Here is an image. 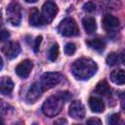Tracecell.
<instances>
[{
    "label": "cell",
    "instance_id": "obj_19",
    "mask_svg": "<svg viewBox=\"0 0 125 125\" xmlns=\"http://www.w3.org/2000/svg\"><path fill=\"white\" fill-rule=\"evenodd\" d=\"M14 111V107L6 103L4 100L0 99V115H7Z\"/></svg>",
    "mask_w": 125,
    "mask_h": 125
},
{
    "label": "cell",
    "instance_id": "obj_22",
    "mask_svg": "<svg viewBox=\"0 0 125 125\" xmlns=\"http://www.w3.org/2000/svg\"><path fill=\"white\" fill-rule=\"evenodd\" d=\"M76 51V46L73 43H67L64 46V53L67 56H72Z\"/></svg>",
    "mask_w": 125,
    "mask_h": 125
},
{
    "label": "cell",
    "instance_id": "obj_30",
    "mask_svg": "<svg viewBox=\"0 0 125 125\" xmlns=\"http://www.w3.org/2000/svg\"><path fill=\"white\" fill-rule=\"evenodd\" d=\"M25 2H27V3H34V2H36L37 0H24Z\"/></svg>",
    "mask_w": 125,
    "mask_h": 125
},
{
    "label": "cell",
    "instance_id": "obj_8",
    "mask_svg": "<svg viewBox=\"0 0 125 125\" xmlns=\"http://www.w3.org/2000/svg\"><path fill=\"white\" fill-rule=\"evenodd\" d=\"M2 52L9 60H13V59L17 58L19 56V54L21 53V46H20L19 42L12 41L2 48Z\"/></svg>",
    "mask_w": 125,
    "mask_h": 125
},
{
    "label": "cell",
    "instance_id": "obj_1",
    "mask_svg": "<svg viewBox=\"0 0 125 125\" xmlns=\"http://www.w3.org/2000/svg\"><path fill=\"white\" fill-rule=\"evenodd\" d=\"M98 70L97 63L89 58H80L71 65V72L79 80H87Z\"/></svg>",
    "mask_w": 125,
    "mask_h": 125
},
{
    "label": "cell",
    "instance_id": "obj_9",
    "mask_svg": "<svg viewBox=\"0 0 125 125\" xmlns=\"http://www.w3.org/2000/svg\"><path fill=\"white\" fill-rule=\"evenodd\" d=\"M43 92H44V90L42 89L40 83L36 82V83L32 84L26 93V101L29 103H35L41 97Z\"/></svg>",
    "mask_w": 125,
    "mask_h": 125
},
{
    "label": "cell",
    "instance_id": "obj_23",
    "mask_svg": "<svg viewBox=\"0 0 125 125\" xmlns=\"http://www.w3.org/2000/svg\"><path fill=\"white\" fill-rule=\"evenodd\" d=\"M119 119H120L119 114L114 113V114H111V115L108 117V119H107V123L110 124V125H115V124H117V123L119 122Z\"/></svg>",
    "mask_w": 125,
    "mask_h": 125
},
{
    "label": "cell",
    "instance_id": "obj_11",
    "mask_svg": "<svg viewBox=\"0 0 125 125\" xmlns=\"http://www.w3.org/2000/svg\"><path fill=\"white\" fill-rule=\"evenodd\" d=\"M103 26L108 32L113 31L119 26V20L112 15H105L103 19Z\"/></svg>",
    "mask_w": 125,
    "mask_h": 125
},
{
    "label": "cell",
    "instance_id": "obj_24",
    "mask_svg": "<svg viewBox=\"0 0 125 125\" xmlns=\"http://www.w3.org/2000/svg\"><path fill=\"white\" fill-rule=\"evenodd\" d=\"M83 9H84V11H86V12H88V13H92V12L95 11L96 6H95V4H94L93 2H87L86 4H84Z\"/></svg>",
    "mask_w": 125,
    "mask_h": 125
},
{
    "label": "cell",
    "instance_id": "obj_31",
    "mask_svg": "<svg viewBox=\"0 0 125 125\" xmlns=\"http://www.w3.org/2000/svg\"><path fill=\"white\" fill-rule=\"evenodd\" d=\"M0 123H3V121H2V120H0Z\"/></svg>",
    "mask_w": 125,
    "mask_h": 125
},
{
    "label": "cell",
    "instance_id": "obj_16",
    "mask_svg": "<svg viewBox=\"0 0 125 125\" xmlns=\"http://www.w3.org/2000/svg\"><path fill=\"white\" fill-rule=\"evenodd\" d=\"M110 80L117 85H123L125 82V73L123 69H116L111 72Z\"/></svg>",
    "mask_w": 125,
    "mask_h": 125
},
{
    "label": "cell",
    "instance_id": "obj_21",
    "mask_svg": "<svg viewBox=\"0 0 125 125\" xmlns=\"http://www.w3.org/2000/svg\"><path fill=\"white\" fill-rule=\"evenodd\" d=\"M105 61H106V63L109 64V65H115L119 62V56L116 53L112 52V53H110V54L107 55Z\"/></svg>",
    "mask_w": 125,
    "mask_h": 125
},
{
    "label": "cell",
    "instance_id": "obj_7",
    "mask_svg": "<svg viewBox=\"0 0 125 125\" xmlns=\"http://www.w3.org/2000/svg\"><path fill=\"white\" fill-rule=\"evenodd\" d=\"M68 114L71 118L76 120H82L85 117V107L80 101H73L68 108Z\"/></svg>",
    "mask_w": 125,
    "mask_h": 125
},
{
    "label": "cell",
    "instance_id": "obj_6",
    "mask_svg": "<svg viewBox=\"0 0 125 125\" xmlns=\"http://www.w3.org/2000/svg\"><path fill=\"white\" fill-rule=\"evenodd\" d=\"M58 11H59L58 6L54 2H51V1L46 2L42 7V14H41L45 23L51 22L57 16Z\"/></svg>",
    "mask_w": 125,
    "mask_h": 125
},
{
    "label": "cell",
    "instance_id": "obj_5",
    "mask_svg": "<svg viewBox=\"0 0 125 125\" xmlns=\"http://www.w3.org/2000/svg\"><path fill=\"white\" fill-rule=\"evenodd\" d=\"M62 80V75L59 72H46L41 76L40 85L44 91L57 86Z\"/></svg>",
    "mask_w": 125,
    "mask_h": 125
},
{
    "label": "cell",
    "instance_id": "obj_2",
    "mask_svg": "<svg viewBox=\"0 0 125 125\" xmlns=\"http://www.w3.org/2000/svg\"><path fill=\"white\" fill-rule=\"evenodd\" d=\"M63 100L60 96H51L44 102L42 105V111L45 115L53 117L61 112Z\"/></svg>",
    "mask_w": 125,
    "mask_h": 125
},
{
    "label": "cell",
    "instance_id": "obj_20",
    "mask_svg": "<svg viewBox=\"0 0 125 125\" xmlns=\"http://www.w3.org/2000/svg\"><path fill=\"white\" fill-rule=\"evenodd\" d=\"M58 57H59V46L58 44H53L48 51V59L54 62L58 59Z\"/></svg>",
    "mask_w": 125,
    "mask_h": 125
},
{
    "label": "cell",
    "instance_id": "obj_17",
    "mask_svg": "<svg viewBox=\"0 0 125 125\" xmlns=\"http://www.w3.org/2000/svg\"><path fill=\"white\" fill-rule=\"evenodd\" d=\"M86 44H87L90 48H92V49H94V50H96V51H98V52L104 51V47H105L104 42L102 39H100V38H95V39L89 40V41L86 42Z\"/></svg>",
    "mask_w": 125,
    "mask_h": 125
},
{
    "label": "cell",
    "instance_id": "obj_28",
    "mask_svg": "<svg viewBox=\"0 0 125 125\" xmlns=\"http://www.w3.org/2000/svg\"><path fill=\"white\" fill-rule=\"evenodd\" d=\"M3 66H4V62H3V59H2V57L0 56V70L3 68Z\"/></svg>",
    "mask_w": 125,
    "mask_h": 125
},
{
    "label": "cell",
    "instance_id": "obj_29",
    "mask_svg": "<svg viewBox=\"0 0 125 125\" xmlns=\"http://www.w3.org/2000/svg\"><path fill=\"white\" fill-rule=\"evenodd\" d=\"M55 123H56V124H58V123H66V120H64V119H60V120H57Z\"/></svg>",
    "mask_w": 125,
    "mask_h": 125
},
{
    "label": "cell",
    "instance_id": "obj_14",
    "mask_svg": "<svg viewBox=\"0 0 125 125\" xmlns=\"http://www.w3.org/2000/svg\"><path fill=\"white\" fill-rule=\"evenodd\" d=\"M89 106L92 111L96 113H101L104 110V104L103 100H101L98 97H91L89 99Z\"/></svg>",
    "mask_w": 125,
    "mask_h": 125
},
{
    "label": "cell",
    "instance_id": "obj_27",
    "mask_svg": "<svg viewBox=\"0 0 125 125\" xmlns=\"http://www.w3.org/2000/svg\"><path fill=\"white\" fill-rule=\"evenodd\" d=\"M41 41H42V36H38V37H36V39H35V43H34V48H33V50H34L35 53L38 52Z\"/></svg>",
    "mask_w": 125,
    "mask_h": 125
},
{
    "label": "cell",
    "instance_id": "obj_18",
    "mask_svg": "<svg viewBox=\"0 0 125 125\" xmlns=\"http://www.w3.org/2000/svg\"><path fill=\"white\" fill-rule=\"evenodd\" d=\"M96 91L100 94V95H107L110 91V88L107 84V82L105 80H102L100 81L97 86H96Z\"/></svg>",
    "mask_w": 125,
    "mask_h": 125
},
{
    "label": "cell",
    "instance_id": "obj_15",
    "mask_svg": "<svg viewBox=\"0 0 125 125\" xmlns=\"http://www.w3.org/2000/svg\"><path fill=\"white\" fill-rule=\"evenodd\" d=\"M82 24H83L85 31L88 34H93L97 30V23H96V20L94 18H91V17L84 18L82 20Z\"/></svg>",
    "mask_w": 125,
    "mask_h": 125
},
{
    "label": "cell",
    "instance_id": "obj_10",
    "mask_svg": "<svg viewBox=\"0 0 125 125\" xmlns=\"http://www.w3.org/2000/svg\"><path fill=\"white\" fill-rule=\"evenodd\" d=\"M32 62L29 60H24L22 62H21L17 66H16V73L21 77V78H26L28 77V75L31 72L32 69Z\"/></svg>",
    "mask_w": 125,
    "mask_h": 125
},
{
    "label": "cell",
    "instance_id": "obj_12",
    "mask_svg": "<svg viewBox=\"0 0 125 125\" xmlns=\"http://www.w3.org/2000/svg\"><path fill=\"white\" fill-rule=\"evenodd\" d=\"M14 82L8 76H3L0 78V94L4 96H9L13 92Z\"/></svg>",
    "mask_w": 125,
    "mask_h": 125
},
{
    "label": "cell",
    "instance_id": "obj_3",
    "mask_svg": "<svg viewBox=\"0 0 125 125\" xmlns=\"http://www.w3.org/2000/svg\"><path fill=\"white\" fill-rule=\"evenodd\" d=\"M58 31L61 35L66 37L76 36L79 34L77 23L72 18H65L64 20H62L58 26Z\"/></svg>",
    "mask_w": 125,
    "mask_h": 125
},
{
    "label": "cell",
    "instance_id": "obj_4",
    "mask_svg": "<svg viewBox=\"0 0 125 125\" xmlns=\"http://www.w3.org/2000/svg\"><path fill=\"white\" fill-rule=\"evenodd\" d=\"M6 14H7V20L11 24L15 26L20 25L21 21V8L19 3L15 1L11 2L7 6Z\"/></svg>",
    "mask_w": 125,
    "mask_h": 125
},
{
    "label": "cell",
    "instance_id": "obj_13",
    "mask_svg": "<svg viewBox=\"0 0 125 125\" xmlns=\"http://www.w3.org/2000/svg\"><path fill=\"white\" fill-rule=\"evenodd\" d=\"M29 23L32 26H41L45 24L42 15L36 8H31L29 12Z\"/></svg>",
    "mask_w": 125,
    "mask_h": 125
},
{
    "label": "cell",
    "instance_id": "obj_26",
    "mask_svg": "<svg viewBox=\"0 0 125 125\" xmlns=\"http://www.w3.org/2000/svg\"><path fill=\"white\" fill-rule=\"evenodd\" d=\"M86 123L89 124V125H101L102 124V120H100L97 117H92V118L88 119L86 121Z\"/></svg>",
    "mask_w": 125,
    "mask_h": 125
},
{
    "label": "cell",
    "instance_id": "obj_25",
    "mask_svg": "<svg viewBox=\"0 0 125 125\" xmlns=\"http://www.w3.org/2000/svg\"><path fill=\"white\" fill-rule=\"evenodd\" d=\"M10 37V32L6 29H0V42H4L8 40Z\"/></svg>",
    "mask_w": 125,
    "mask_h": 125
}]
</instances>
